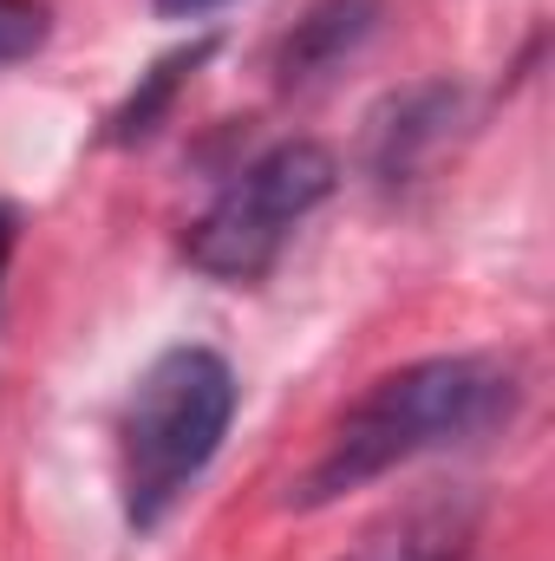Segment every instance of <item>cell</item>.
Segmentation results:
<instances>
[{
	"instance_id": "30bf717a",
	"label": "cell",
	"mask_w": 555,
	"mask_h": 561,
	"mask_svg": "<svg viewBox=\"0 0 555 561\" xmlns=\"http://www.w3.org/2000/svg\"><path fill=\"white\" fill-rule=\"evenodd\" d=\"M7 255H13V222H7V209H0V275H7Z\"/></svg>"
},
{
	"instance_id": "277c9868",
	"label": "cell",
	"mask_w": 555,
	"mask_h": 561,
	"mask_svg": "<svg viewBox=\"0 0 555 561\" xmlns=\"http://www.w3.org/2000/svg\"><path fill=\"white\" fill-rule=\"evenodd\" d=\"M380 13H386V0H314V7L294 20V33L281 39V59H275L281 85L294 92V85L327 79L347 53H360V46L373 39Z\"/></svg>"
},
{
	"instance_id": "7a4b0ae2",
	"label": "cell",
	"mask_w": 555,
	"mask_h": 561,
	"mask_svg": "<svg viewBox=\"0 0 555 561\" xmlns=\"http://www.w3.org/2000/svg\"><path fill=\"white\" fill-rule=\"evenodd\" d=\"M236 424V373L209 346H170L118 419V483L132 529H157L209 470Z\"/></svg>"
},
{
	"instance_id": "52a82bcc",
	"label": "cell",
	"mask_w": 555,
	"mask_h": 561,
	"mask_svg": "<svg viewBox=\"0 0 555 561\" xmlns=\"http://www.w3.org/2000/svg\"><path fill=\"white\" fill-rule=\"evenodd\" d=\"M209 59V39H196V46H183V53H170V59H157L150 72H144V85L118 105V118H112V144H138L157 131V118L170 112V99L190 85V72Z\"/></svg>"
},
{
	"instance_id": "9c48e42d",
	"label": "cell",
	"mask_w": 555,
	"mask_h": 561,
	"mask_svg": "<svg viewBox=\"0 0 555 561\" xmlns=\"http://www.w3.org/2000/svg\"><path fill=\"white\" fill-rule=\"evenodd\" d=\"M216 7H229V0H157V13H170V20H196V13H216Z\"/></svg>"
},
{
	"instance_id": "ba28073f",
	"label": "cell",
	"mask_w": 555,
	"mask_h": 561,
	"mask_svg": "<svg viewBox=\"0 0 555 561\" xmlns=\"http://www.w3.org/2000/svg\"><path fill=\"white\" fill-rule=\"evenodd\" d=\"M53 39V7L46 0H0V66L33 59Z\"/></svg>"
},
{
	"instance_id": "5b68a950",
	"label": "cell",
	"mask_w": 555,
	"mask_h": 561,
	"mask_svg": "<svg viewBox=\"0 0 555 561\" xmlns=\"http://www.w3.org/2000/svg\"><path fill=\"white\" fill-rule=\"evenodd\" d=\"M444 105H451V92H444V85H424V92L393 99V105L373 118V170H380L386 183H393V176H406V170H412V157L438 138Z\"/></svg>"
},
{
	"instance_id": "3957f363",
	"label": "cell",
	"mask_w": 555,
	"mask_h": 561,
	"mask_svg": "<svg viewBox=\"0 0 555 561\" xmlns=\"http://www.w3.org/2000/svg\"><path fill=\"white\" fill-rule=\"evenodd\" d=\"M333 183H340V163H333L327 144L287 138L275 150H262L190 222V236H183L190 268H203L209 280H236V287L262 280L275 268V255L287 249V236L333 196Z\"/></svg>"
},
{
	"instance_id": "6da1fadb",
	"label": "cell",
	"mask_w": 555,
	"mask_h": 561,
	"mask_svg": "<svg viewBox=\"0 0 555 561\" xmlns=\"http://www.w3.org/2000/svg\"><path fill=\"white\" fill-rule=\"evenodd\" d=\"M510 412H517V373L490 353H438V359L399 366L333 424V437L314 457V470L301 477L294 503L301 510L340 503L347 490H366L412 457L497 431Z\"/></svg>"
},
{
	"instance_id": "8992f818",
	"label": "cell",
	"mask_w": 555,
	"mask_h": 561,
	"mask_svg": "<svg viewBox=\"0 0 555 561\" xmlns=\"http://www.w3.org/2000/svg\"><path fill=\"white\" fill-rule=\"evenodd\" d=\"M464 536H471L464 516H451V510H418L406 523L366 536L347 561H464Z\"/></svg>"
}]
</instances>
